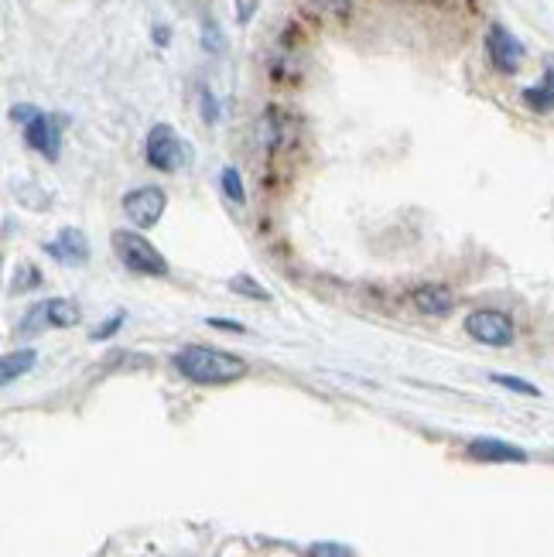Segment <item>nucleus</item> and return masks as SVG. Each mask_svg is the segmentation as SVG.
Instances as JSON below:
<instances>
[{
  "label": "nucleus",
  "instance_id": "1",
  "mask_svg": "<svg viewBox=\"0 0 554 557\" xmlns=\"http://www.w3.org/2000/svg\"><path fill=\"white\" fill-rule=\"evenodd\" d=\"M175 370L192 383H202V387H219V383H233L247 373V363L240 356H230L223 349H209V346H185L182 352H175Z\"/></svg>",
  "mask_w": 554,
  "mask_h": 557
},
{
  "label": "nucleus",
  "instance_id": "2",
  "mask_svg": "<svg viewBox=\"0 0 554 557\" xmlns=\"http://www.w3.org/2000/svg\"><path fill=\"white\" fill-rule=\"evenodd\" d=\"M113 253L120 257V264L134 274H148V277H165L168 274V260L161 250H154L151 240H144L134 229H117L113 233Z\"/></svg>",
  "mask_w": 554,
  "mask_h": 557
},
{
  "label": "nucleus",
  "instance_id": "3",
  "mask_svg": "<svg viewBox=\"0 0 554 557\" xmlns=\"http://www.w3.org/2000/svg\"><path fill=\"white\" fill-rule=\"evenodd\" d=\"M466 332L476 342H483V346L503 349V346H510L513 342V318L507 315V311L479 308L466 318Z\"/></svg>",
  "mask_w": 554,
  "mask_h": 557
},
{
  "label": "nucleus",
  "instance_id": "4",
  "mask_svg": "<svg viewBox=\"0 0 554 557\" xmlns=\"http://www.w3.org/2000/svg\"><path fill=\"white\" fill-rule=\"evenodd\" d=\"M189 161V151L168 124H158L148 134V165L158 171H178Z\"/></svg>",
  "mask_w": 554,
  "mask_h": 557
},
{
  "label": "nucleus",
  "instance_id": "5",
  "mask_svg": "<svg viewBox=\"0 0 554 557\" xmlns=\"http://www.w3.org/2000/svg\"><path fill=\"white\" fill-rule=\"evenodd\" d=\"M165 209H168V195L161 192V188H154V185L134 188V192L124 195V212H127V219L137 229L154 226L161 216H165Z\"/></svg>",
  "mask_w": 554,
  "mask_h": 557
},
{
  "label": "nucleus",
  "instance_id": "6",
  "mask_svg": "<svg viewBox=\"0 0 554 557\" xmlns=\"http://www.w3.org/2000/svg\"><path fill=\"white\" fill-rule=\"evenodd\" d=\"M486 55H490L493 69L503 72V76H513L524 65V45L503 24H490V31H486Z\"/></svg>",
  "mask_w": 554,
  "mask_h": 557
},
{
  "label": "nucleus",
  "instance_id": "7",
  "mask_svg": "<svg viewBox=\"0 0 554 557\" xmlns=\"http://www.w3.org/2000/svg\"><path fill=\"white\" fill-rule=\"evenodd\" d=\"M24 141L28 147H35L38 154H45V158H59L62 151V127L55 117H45V113H38L31 124H24Z\"/></svg>",
  "mask_w": 554,
  "mask_h": 557
},
{
  "label": "nucleus",
  "instance_id": "8",
  "mask_svg": "<svg viewBox=\"0 0 554 557\" xmlns=\"http://www.w3.org/2000/svg\"><path fill=\"white\" fill-rule=\"evenodd\" d=\"M45 253L55 260H62V264H83V260L89 257V243L79 229H62L59 240L48 243Z\"/></svg>",
  "mask_w": 554,
  "mask_h": 557
},
{
  "label": "nucleus",
  "instance_id": "9",
  "mask_svg": "<svg viewBox=\"0 0 554 557\" xmlns=\"http://www.w3.org/2000/svg\"><path fill=\"white\" fill-rule=\"evenodd\" d=\"M469 455L479 458V462H527L524 448L507 445V441H496V438H476V441H469Z\"/></svg>",
  "mask_w": 554,
  "mask_h": 557
},
{
  "label": "nucleus",
  "instance_id": "10",
  "mask_svg": "<svg viewBox=\"0 0 554 557\" xmlns=\"http://www.w3.org/2000/svg\"><path fill=\"white\" fill-rule=\"evenodd\" d=\"M291 120L284 117L281 110H267L264 117H260V124H257V137H260V144L264 147H271V151H277V147H284L291 141Z\"/></svg>",
  "mask_w": 554,
  "mask_h": 557
},
{
  "label": "nucleus",
  "instance_id": "11",
  "mask_svg": "<svg viewBox=\"0 0 554 557\" xmlns=\"http://www.w3.org/2000/svg\"><path fill=\"white\" fill-rule=\"evenodd\" d=\"M411 301L421 315H448V311L455 308V294L442 288V284H425V288H418L411 294Z\"/></svg>",
  "mask_w": 554,
  "mask_h": 557
},
{
  "label": "nucleus",
  "instance_id": "12",
  "mask_svg": "<svg viewBox=\"0 0 554 557\" xmlns=\"http://www.w3.org/2000/svg\"><path fill=\"white\" fill-rule=\"evenodd\" d=\"M524 103L534 113H551L554 110V69L544 72V79L537 86L524 89Z\"/></svg>",
  "mask_w": 554,
  "mask_h": 557
},
{
  "label": "nucleus",
  "instance_id": "13",
  "mask_svg": "<svg viewBox=\"0 0 554 557\" xmlns=\"http://www.w3.org/2000/svg\"><path fill=\"white\" fill-rule=\"evenodd\" d=\"M35 349H18V352H7L4 363H0V380L4 383H14L18 376H24L35 366Z\"/></svg>",
  "mask_w": 554,
  "mask_h": 557
},
{
  "label": "nucleus",
  "instance_id": "14",
  "mask_svg": "<svg viewBox=\"0 0 554 557\" xmlns=\"http://www.w3.org/2000/svg\"><path fill=\"white\" fill-rule=\"evenodd\" d=\"M45 311H48V325H55V329H72L79 322V308L65 298L45 301Z\"/></svg>",
  "mask_w": 554,
  "mask_h": 557
},
{
  "label": "nucleus",
  "instance_id": "15",
  "mask_svg": "<svg viewBox=\"0 0 554 557\" xmlns=\"http://www.w3.org/2000/svg\"><path fill=\"white\" fill-rule=\"evenodd\" d=\"M219 182H223V192L230 195V202H236V206H243V202H247V192H243V182H240V171H236L233 165L223 168Z\"/></svg>",
  "mask_w": 554,
  "mask_h": 557
},
{
  "label": "nucleus",
  "instance_id": "16",
  "mask_svg": "<svg viewBox=\"0 0 554 557\" xmlns=\"http://www.w3.org/2000/svg\"><path fill=\"white\" fill-rule=\"evenodd\" d=\"M493 383H500V387H507L513 393H524V397H537V390L534 383H527V380H520V376H503V373H493Z\"/></svg>",
  "mask_w": 554,
  "mask_h": 557
},
{
  "label": "nucleus",
  "instance_id": "17",
  "mask_svg": "<svg viewBox=\"0 0 554 557\" xmlns=\"http://www.w3.org/2000/svg\"><path fill=\"white\" fill-rule=\"evenodd\" d=\"M230 288H233L236 294H247V298H254V301H267V291L260 288L257 281H250V277H243V274H240V277H233Z\"/></svg>",
  "mask_w": 554,
  "mask_h": 557
},
{
  "label": "nucleus",
  "instance_id": "18",
  "mask_svg": "<svg viewBox=\"0 0 554 557\" xmlns=\"http://www.w3.org/2000/svg\"><path fill=\"white\" fill-rule=\"evenodd\" d=\"M38 325H48V311L45 305H35L24 315V322H21V335H31V332H38Z\"/></svg>",
  "mask_w": 554,
  "mask_h": 557
},
{
  "label": "nucleus",
  "instance_id": "19",
  "mask_svg": "<svg viewBox=\"0 0 554 557\" xmlns=\"http://www.w3.org/2000/svg\"><path fill=\"white\" fill-rule=\"evenodd\" d=\"M312 557H353V554H349L342 544H315Z\"/></svg>",
  "mask_w": 554,
  "mask_h": 557
},
{
  "label": "nucleus",
  "instance_id": "20",
  "mask_svg": "<svg viewBox=\"0 0 554 557\" xmlns=\"http://www.w3.org/2000/svg\"><path fill=\"white\" fill-rule=\"evenodd\" d=\"M315 11H325V14H346V11H349V0H315Z\"/></svg>",
  "mask_w": 554,
  "mask_h": 557
},
{
  "label": "nucleus",
  "instance_id": "21",
  "mask_svg": "<svg viewBox=\"0 0 554 557\" xmlns=\"http://www.w3.org/2000/svg\"><path fill=\"white\" fill-rule=\"evenodd\" d=\"M35 117H38L35 106H14V110H11V120H14V124H31Z\"/></svg>",
  "mask_w": 554,
  "mask_h": 557
},
{
  "label": "nucleus",
  "instance_id": "22",
  "mask_svg": "<svg viewBox=\"0 0 554 557\" xmlns=\"http://www.w3.org/2000/svg\"><path fill=\"white\" fill-rule=\"evenodd\" d=\"M120 325H124V315H113V318H110V322H107V325H103V329H96V332H93V339H110V335H113V332H117V329H120Z\"/></svg>",
  "mask_w": 554,
  "mask_h": 557
},
{
  "label": "nucleus",
  "instance_id": "23",
  "mask_svg": "<svg viewBox=\"0 0 554 557\" xmlns=\"http://www.w3.org/2000/svg\"><path fill=\"white\" fill-rule=\"evenodd\" d=\"M254 11H257V0H236V18H240L243 24L254 18Z\"/></svg>",
  "mask_w": 554,
  "mask_h": 557
},
{
  "label": "nucleus",
  "instance_id": "24",
  "mask_svg": "<svg viewBox=\"0 0 554 557\" xmlns=\"http://www.w3.org/2000/svg\"><path fill=\"white\" fill-rule=\"evenodd\" d=\"M202 117H206L209 124L216 120V103H213V96H209V93H202Z\"/></svg>",
  "mask_w": 554,
  "mask_h": 557
},
{
  "label": "nucleus",
  "instance_id": "25",
  "mask_svg": "<svg viewBox=\"0 0 554 557\" xmlns=\"http://www.w3.org/2000/svg\"><path fill=\"white\" fill-rule=\"evenodd\" d=\"M209 325H216V329H226V332H243V325H236V322H223V318H209Z\"/></svg>",
  "mask_w": 554,
  "mask_h": 557
}]
</instances>
